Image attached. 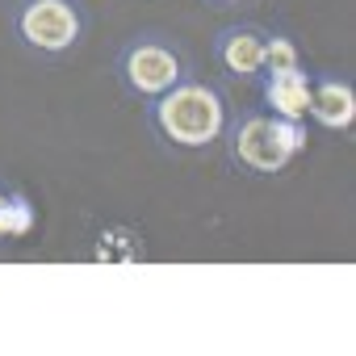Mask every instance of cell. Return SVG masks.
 I'll return each mask as SVG.
<instances>
[{"instance_id": "obj_1", "label": "cell", "mask_w": 356, "mask_h": 356, "mask_svg": "<svg viewBox=\"0 0 356 356\" xmlns=\"http://www.w3.org/2000/svg\"><path fill=\"white\" fill-rule=\"evenodd\" d=\"M231 109H235L231 88L222 80H210L197 72L176 88H168L163 97L143 101V130L159 155L193 159V155H206L218 147Z\"/></svg>"}, {"instance_id": "obj_2", "label": "cell", "mask_w": 356, "mask_h": 356, "mask_svg": "<svg viewBox=\"0 0 356 356\" xmlns=\"http://www.w3.org/2000/svg\"><path fill=\"white\" fill-rule=\"evenodd\" d=\"M88 0H5V34L22 59L42 72L67 67L92 38Z\"/></svg>"}, {"instance_id": "obj_3", "label": "cell", "mask_w": 356, "mask_h": 356, "mask_svg": "<svg viewBox=\"0 0 356 356\" xmlns=\"http://www.w3.org/2000/svg\"><path fill=\"white\" fill-rule=\"evenodd\" d=\"M218 147L227 155V168L243 181H281L310 147V122H285L264 113L260 105H235Z\"/></svg>"}, {"instance_id": "obj_4", "label": "cell", "mask_w": 356, "mask_h": 356, "mask_svg": "<svg viewBox=\"0 0 356 356\" xmlns=\"http://www.w3.org/2000/svg\"><path fill=\"white\" fill-rule=\"evenodd\" d=\"M109 72H113L118 92L126 101L143 105L151 97H163L181 80L197 76V55H193V47L181 34H172L168 26H138L113 47Z\"/></svg>"}, {"instance_id": "obj_5", "label": "cell", "mask_w": 356, "mask_h": 356, "mask_svg": "<svg viewBox=\"0 0 356 356\" xmlns=\"http://www.w3.org/2000/svg\"><path fill=\"white\" fill-rule=\"evenodd\" d=\"M210 63L227 88H256L264 72V22H227L210 34Z\"/></svg>"}, {"instance_id": "obj_6", "label": "cell", "mask_w": 356, "mask_h": 356, "mask_svg": "<svg viewBox=\"0 0 356 356\" xmlns=\"http://www.w3.org/2000/svg\"><path fill=\"white\" fill-rule=\"evenodd\" d=\"M327 134H348L356 126V84L348 67H310V113Z\"/></svg>"}, {"instance_id": "obj_7", "label": "cell", "mask_w": 356, "mask_h": 356, "mask_svg": "<svg viewBox=\"0 0 356 356\" xmlns=\"http://www.w3.org/2000/svg\"><path fill=\"white\" fill-rule=\"evenodd\" d=\"M256 97L260 109L285 122H302L310 113V67L298 72H268L256 80Z\"/></svg>"}, {"instance_id": "obj_8", "label": "cell", "mask_w": 356, "mask_h": 356, "mask_svg": "<svg viewBox=\"0 0 356 356\" xmlns=\"http://www.w3.org/2000/svg\"><path fill=\"white\" fill-rule=\"evenodd\" d=\"M298 67H306V55H302L298 34L285 22L264 26V72L260 76H268V72H298Z\"/></svg>"}, {"instance_id": "obj_9", "label": "cell", "mask_w": 356, "mask_h": 356, "mask_svg": "<svg viewBox=\"0 0 356 356\" xmlns=\"http://www.w3.org/2000/svg\"><path fill=\"white\" fill-rule=\"evenodd\" d=\"M34 231H38V206L22 185H13L9 206H5V235L17 243V239H30Z\"/></svg>"}, {"instance_id": "obj_10", "label": "cell", "mask_w": 356, "mask_h": 356, "mask_svg": "<svg viewBox=\"0 0 356 356\" xmlns=\"http://www.w3.org/2000/svg\"><path fill=\"white\" fill-rule=\"evenodd\" d=\"M197 5L210 9V13H243V9L260 5V0H197Z\"/></svg>"}, {"instance_id": "obj_11", "label": "cell", "mask_w": 356, "mask_h": 356, "mask_svg": "<svg viewBox=\"0 0 356 356\" xmlns=\"http://www.w3.org/2000/svg\"><path fill=\"white\" fill-rule=\"evenodd\" d=\"M13 185H17V181H9V172L0 168V248L9 243V235H5V206H9V193H13Z\"/></svg>"}]
</instances>
